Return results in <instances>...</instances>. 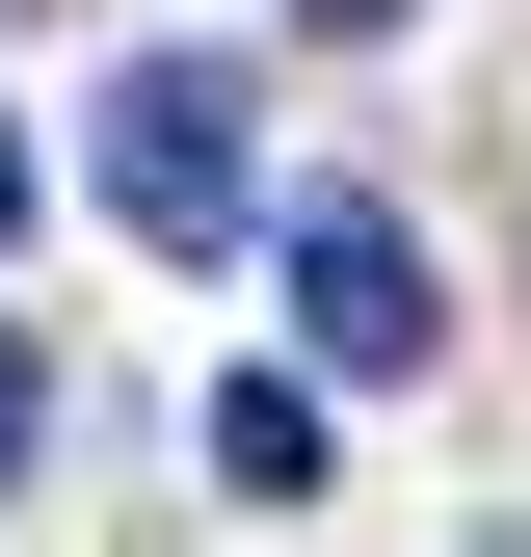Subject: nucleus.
I'll list each match as a JSON object with an SVG mask.
<instances>
[{"instance_id":"obj_1","label":"nucleus","mask_w":531,"mask_h":557,"mask_svg":"<svg viewBox=\"0 0 531 557\" xmlns=\"http://www.w3.org/2000/svg\"><path fill=\"white\" fill-rule=\"evenodd\" d=\"M107 213L160 239V265L239 239V81H213V53H133V81H107Z\"/></svg>"},{"instance_id":"obj_2","label":"nucleus","mask_w":531,"mask_h":557,"mask_svg":"<svg viewBox=\"0 0 531 557\" xmlns=\"http://www.w3.org/2000/svg\"><path fill=\"white\" fill-rule=\"evenodd\" d=\"M293 319H319V372H425V239L372 186H319L293 213Z\"/></svg>"},{"instance_id":"obj_3","label":"nucleus","mask_w":531,"mask_h":557,"mask_svg":"<svg viewBox=\"0 0 531 557\" xmlns=\"http://www.w3.org/2000/svg\"><path fill=\"white\" fill-rule=\"evenodd\" d=\"M213 478H239V505H319V398L293 372H213Z\"/></svg>"},{"instance_id":"obj_4","label":"nucleus","mask_w":531,"mask_h":557,"mask_svg":"<svg viewBox=\"0 0 531 557\" xmlns=\"http://www.w3.org/2000/svg\"><path fill=\"white\" fill-rule=\"evenodd\" d=\"M27 451H53V372H27V319H0V505H27Z\"/></svg>"},{"instance_id":"obj_5","label":"nucleus","mask_w":531,"mask_h":557,"mask_svg":"<svg viewBox=\"0 0 531 557\" xmlns=\"http://www.w3.org/2000/svg\"><path fill=\"white\" fill-rule=\"evenodd\" d=\"M0 239H27V133H0Z\"/></svg>"},{"instance_id":"obj_6","label":"nucleus","mask_w":531,"mask_h":557,"mask_svg":"<svg viewBox=\"0 0 531 557\" xmlns=\"http://www.w3.org/2000/svg\"><path fill=\"white\" fill-rule=\"evenodd\" d=\"M319 27H398V0H319Z\"/></svg>"}]
</instances>
